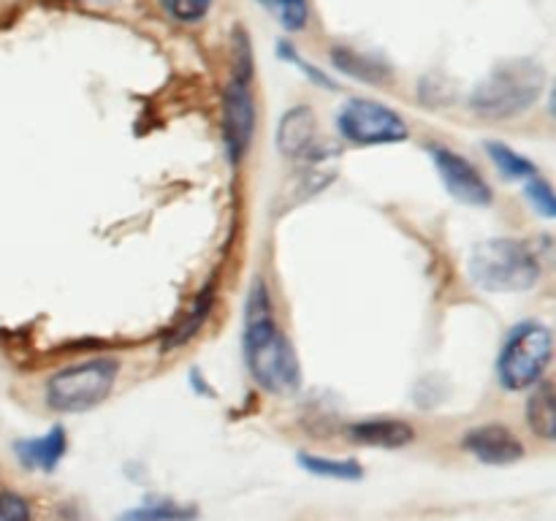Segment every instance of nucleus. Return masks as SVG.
Listing matches in <instances>:
<instances>
[{
  "instance_id": "nucleus-5",
  "label": "nucleus",
  "mask_w": 556,
  "mask_h": 521,
  "mask_svg": "<svg viewBox=\"0 0 556 521\" xmlns=\"http://www.w3.org/2000/svg\"><path fill=\"white\" fill-rule=\"evenodd\" d=\"M552 331L538 320H525L514 326L505 336L497 358L500 383L508 391H521L535 385L552 361Z\"/></svg>"
},
{
  "instance_id": "nucleus-11",
  "label": "nucleus",
  "mask_w": 556,
  "mask_h": 521,
  "mask_svg": "<svg viewBox=\"0 0 556 521\" xmlns=\"http://www.w3.org/2000/svg\"><path fill=\"white\" fill-rule=\"evenodd\" d=\"M348 437L358 445H369V448H402V445L413 443L416 432L410 423L400 421V418H367V421L351 423Z\"/></svg>"
},
{
  "instance_id": "nucleus-9",
  "label": "nucleus",
  "mask_w": 556,
  "mask_h": 521,
  "mask_svg": "<svg viewBox=\"0 0 556 521\" xmlns=\"http://www.w3.org/2000/svg\"><path fill=\"white\" fill-rule=\"evenodd\" d=\"M462 445H465L478 461L494 467L514 465V461H519L521 456H525L521 440L516 437L508 427H503V423H483V427L470 429V432H465Z\"/></svg>"
},
{
  "instance_id": "nucleus-16",
  "label": "nucleus",
  "mask_w": 556,
  "mask_h": 521,
  "mask_svg": "<svg viewBox=\"0 0 556 521\" xmlns=\"http://www.w3.org/2000/svg\"><path fill=\"white\" fill-rule=\"evenodd\" d=\"M299 465L309 475L329 478V481H362L364 467L353 459H331V456L318 454H299Z\"/></svg>"
},
{
  "instance_id": "nucleus-18",
  "label": "nucleus",
  "mask_w": 556,
  "mask_h": 521,
  "mask_svg": "<svg viewBox=\"0 0 556 521\" xmlns=\"http://www.w3.org/2000/svg\"><path fill=\"white\" fill-rule=\"evenodd\" d=\"M486 150L492 155V161L497 163L500 174L505 179H516V182H530V179L538 177L535 163H530L527 157H521L519 152L510 150L503 141H486Z\"/></svg>"
},
{
  "instance_id": "nucleus-12",
  "label": "nucleus",
  "mask_w": 556,
  "mask_h": 521,
  "mask_svg": "<svg viewBox=\"0 0 556 521\" xmlns=\"http://www.w3.org/2000/svg\"><path fill=\"white\" fill-rule=\"evenodd\" d=\"M65 429L63 427H52L43 437H33V440H20L14 443L16 459L27 467V470H41V472H52L54 467L60 465L65 454Z\"/></svg>"
},
{
  "instance_id": "nucleus-21",
  "label": "nucleus",
  "mask_w": 556,
  "mask_h": 521,
  "mask_svg": "<svg viewBox=\"0 0 556 521\" xmlns=\"http://www.w3.org/2000/svg\"><path fill=\"white\" fill-rule=\"evenodd\" d=\"M161 5L177 22H199L206 16L212 0H161Z\"/></svg>"
},
{
  "instance_id": "nucleus-17",
  "label": "nucleus",
  "mask_w": 556,
  "mask_h": 521,
  "mask_svg": "<svg viewBox=\"0 0 556 521\" xmlns=\"http://www.w3.org/2000/svg\"><path fill=\"white\" fill-rule=\"evenodd\" d=\"M193 516V508L177 505L174 499H150V503L139 505V508L125 510L114 521H190Z\"/></svg>"
},
{
  "instance_id": "nucleus-8",
  "label": "nucleus",
  "mask_w": 556,
  "mask_h": 521,
  "mask_svg": "<svg viewBox=\"0 0 556 521\" xmlns=\"http://www.w3.org/2000/svg\"><path fill=\"white\" fill-rule=\"evenodd\" d=\"M429 155H432L434 168H438L445 190H448L456 201L470 206L492 204V188H489V182L483 179V174L478 171L476 163H470L467 157H462L459 152L440 144L429 147Z\"/></svg>"
},
{
  "instance_id": "nucleus-4",
  "label": "nucleus",
  "mask_w": 556,
  "mask_h": 521,
  "mask_svg": "<svg viewBox=\"0 0 556 521\" xmlns=\"http://www.w3.org/2000/svg\"><path fill=\"white\" fill-rule=\"evenodd\" d=\"M119 374L117 358L98 356L71 364L47 380V402L58 412H85L101 405Z\"/></svg>"
},
{
  "instance_id": "nucleus-1",
  "label": "nucleus",
  "mask_w": 556,
  "mask_h": 521,
  "mask_svg": "<svg viewBox=\"0 0 556 521\" xmlns=\"http://www.w3.org/2000/svg\"><path fill=\"white\" fill-rule=\"evenodd\" d=\"M244 361L250 378L277 396L296 394L302 385V367L291 342L271 315L269 291L261 280L253 282L244 309Z\"/></svg>"
},
{
  "instance_id": "nucleus-2",
  "label": "nucleus",
  "mask_w": 556,
  "mask_h": 521,
  "mask_svg": "<svg viewBox=\"0 0 556 521\" xmlns=\"http://www.w3.org/2000/svg\"><path fill=\"white\" fill-rule=\"evenodd\" d=\"M546 87V71L538 60L516 58L494 65L470 96V109L486 119H510L530 112Z\"/></svg>"
},
{
  "instance_id": "nucleus-13",
  "label": "nucleus",
  "mask_w": 556,
  "mask_h": 521,
  "mask_svg": "<svg viewBox=\"0 0 556 521\" xmlns=\"http://www.w3.org/2000/svg\"><path fill=\"white\" fill-rule=\"evenodd\" d=\"M212 304H215V282H210V285L193 298V304H190L188 313L182 315V320H177V323L172 326V331L163 336V351H174V347L193 340V336L199 334L201 326H204L206 315L212 313Z\"/></svg>"
},
{
  "instance_id": "nucleus-20",
  "label": "nucleus",
  "mask_w": 556,
  "mask_h": 521,
  "mask_svg": "<svg viewBox=\"0 0 556 521\" xmlns=\"http://www.w3.org/2000/svg\"><path fill=\"white\" fill-rule=\"evenodd\" d=\"M525 195H527V201L532 204V209H535L538 215L546 217V220H552V217L556 215L554 190H552V185L541 177V174H538L535 179H530V182H525Z\"/></svg>"
},
{
  "instance_id": "nucleus-6",
  "label": "nucleus",
  "mask_w": 556,
  "mask_h": 521,
  "mask_svg": "<svg viewBox=\"0 0 556 521\" xmlns=\"http://www.w3.org/2000/svg\"><path fill=\"white\" fill-rule=\"evenodd\" d=\"M250 76H253V58L248 52V41L239 33L237 65L223 92V141H226L231 163H239L248 155L255 134V101L250 92Z\"/></svg>"
},
{
  "instance_id": "nucleus-10",
  "label": "nucleus",
  "mask_w": 556,
  "mask_h": 521,
  "mask_svg": "<svg viewBox=\"0 0 556 521\" xmlns=\"http://www.w3.org/2000/svg\"><path fill=\"white\" fill-rule=\"evenodd\" d=\"M318 144V119L309 106H293L282 114L277 128V150L286 157H315Z\"/></svg>"
},
{
  "instance_id": "nucleus-15",
  "label": "nucleus",
  "mask_w": 556,
  "mask_h": 521,
  "mask_svg": "<svg viewBox=\"0 0 556 521\" xmlns=\"http://www.w3.org/2000/svg\"><path fill=\"white\" fill-rule=\"evenodd\" d=\"M527 421L543 440L556 437V402L552 383H535V391L527 402Z\"/></svg>"
},
{
  "instance_id": "nucleus-22",
  "label": "nucleus",
  "mask_w": 556,
  "mask_h": 521,
  "mask_svg": "<svg viewBox=\"0 0 556 521\" xmlns=\"http://www.w3.org/2000/svg\"><path fill=\"white\" fill-rule=\"evenodd\" d=\"M0 521H30V505L20 494H0Z\"/></svg>"
},
{
  "instance_id": "nucleus-14",
  "label": "nucleus",
  "mask_w": 556,
  "mask_h": 521,
  "mask_svg": "<svg viewBox=\"0 0 556 521\" xmlns=\"http://www.w3.org/2000/svg\"><path fill=\"white\" fill-rule=\"evenodd\" d=\"M331 63L342 71V74L353 76L367 85H380V81L391 79V68L383 60L372 58V54H362L351 47H334L331 49Z\"/></svg>"
},
{
  "instance_id": "nucleus-7",
  "label": "nucleus",
  "mask_w": 556,
  "mask_h": 521,
  "mask_svg": "<svg viewBox=\"0 0 556 521\" xmlns=\"http://www.w3.org/2000/svg\"><path fill=\"white\" fill-rule=\"evenodd\" d=\"M337 128L342 139L353 144H396L407 139V123L391 106L369 98H353L337 114Z\"/></svg>"
},
{
  "instance_id": "nucleus-3",
  "label": "nucleus",
  "mask_w": 556,
  "mask_h": 521,
  "mask_svg": "<svg viewBox=\"0 0 556 521\" xmlns=\"http://www.w3.org/2000/svg\"><path fill=\"white\" fill-rule=\"evenodd\" d=\"M467 271L483 291L519 293L530 291L541 280V260L535 250L521 239L497 237L472 247Z\"/></svg>"
},
{
  "instance_id": "nucleus-19",
  "label": "nucleus",
  "mask_w": 556,
  "mask_h": 521,
  "mask_svg": "<svg viewBox=\"0 0 556 521\" xmlns=\"http://www.w3.org/2000/svg\"><path fill=\"white\" fill-rule=\"evenodd\" d=\"M258 3L291 33L304 30V25H307L309 20L307 0H258Z\"/></svg>"
}]
</instances>
